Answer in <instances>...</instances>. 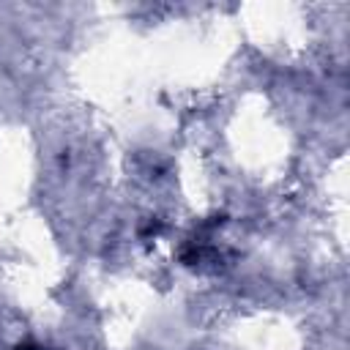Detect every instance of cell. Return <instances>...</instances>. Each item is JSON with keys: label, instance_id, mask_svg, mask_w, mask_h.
<instances>
[{"label": "cell", "instance_id": "6da1fadb", "mask_svg": "<svg viewBox=\"0 0 350 350\" xmlns=\"http://www.w3.org/2000/svg\"><path fill=\"white\" fill-rule=\"evenodd\" d=\"M14 350H44V347H38L36 342H19Z\"/></svg>", "mask_w": 350, "mask_h": 350}]
</instances>
